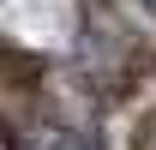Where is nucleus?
<instances>
[{"mask_svg": "<svg viewBox=\"0 0 156 150\" xmlns=\"http://www.w3.org/2000/svg\"><path fill=\"white\" fill-rule=\"evenodd\" d=\"M18 150H90V144H84L72 126H60V120H36V126L18 138Z\"/></svg>", "mask_w": 156, "mask_h": 150, "instance_id": "1", "label": "nucleus"}, {"mask_svg": "<svg viewBox=\"0 0 156 150\" xmlns=\"http://www.w3.org/2000/svg\"><path fill=\"white\" fill-rule=\"evenodd\" d=\"M144 6H150V12H156V0H144Z\"/></svg>", "mask_w": 156, "mask_h": 150, "instance_id": "2", "label": "nucleus"}]
</instances>
